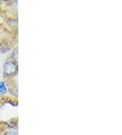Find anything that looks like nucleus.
Returning <instances> with one entry per match:
<instances>
[{
    "instance_id": "nucleus-1",
    "label": "nucleus",
    "mask_w": 122,
    "mask_h": 135,
    "mask_svg": "<svg viewBox=\"0 0 122 135\" xmlns=\"http://www.w3.org/2000/svg\"><path fill=\"white\" fill-rule=\"evenodd\" d=\"M18 71V66L15 62L7 61L3 64V73L7 76H12L16 74Z\"/></svg>"
},
{
    "instance_id": "nucleus-2",
    "label": "nucleus",
    "mask_w": 122,
    "mask_h": 135,
    "mask_svg": "<svg viewBox=\"0 0 122 135\" xmlns=\"http://www.w3.org/2000/svg\"><path fill=\"white\" fill-rule=\"evenodd\" d=\"M7 92V88L6 86L5 83L3 81H2L0 83V95L5 94Z\"/></svg>"
},
{
    "instance_id": "nucleus-3",
    "label": "nucleus",
    "mask_w": 122,
    "mask_h": 135,
    "mask_svg": "<svg viewBox=\"0 0 122 135\" xmlns=\"http://www.w3.org/2000/svg\"><path fill=\"white\" fill-rule=\"evenodd\" d=\"M12 57L15 61H18V49H16L14 51L12 55Z\"/></svg>"
},
{
    "instance_id": "nucleus-4",
    "label": "nucleus",
    "mask_w": 122,
    "mask_h": 135,
    "mask_svg": "<svg viewBox=\"0 0 122 135\" xmlns=\"http://www.w3.org/2000/svg\"><path fill=\"white\" fill-rule=\"evenodd\" d=\"M2 2H7V1H8V0H2Z\"/></svg>"
}]
</instances>
